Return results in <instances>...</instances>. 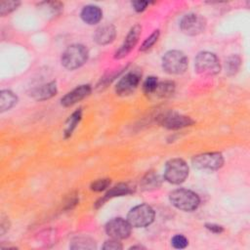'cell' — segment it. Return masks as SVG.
I'll list each match as a JSON object with an SVG mask.
<instances>
[{"instance_id":"1","label":"cell","mask_w":250,"mask_h":250,"mask_svg":"<svg viewBox=\"0 0 250 250\" xmlns=\"http://www.w3.org/2000/svg\"><path fill=\"white\" fill-rule=\"evenodd\" d=\"M88 49L82 44H73L68 46L62 55V64L69 70L82 66L88 60Z\"/></svg>"},{"instance_id":"2","label":"cell","mask_w":250,"mask_h":250,"mask_svg":"<svg viewBox=\"0 0 250 250\" xmlns=\"http://www.w3.org/2000/svg\"><path fill=\"white\" fill-rule=\"evenodd\" d=\"M169 200L173 206L185 212L194 211L200 203L199 196L195 192L185 188L173 190L169 194Z\"/></svg>"},{"instance_id":"3","label":"cell","mask_w":250,"mask_h":250,"mask_svg":"<svg viewBox=\"0 0 250 250\" xmlns=\"http://www.w3.org/2000/svg\"><path fill=\"white\" fill-rule=\"evenodd\" d=\"M188 66L187 56L179 50L168 51L162 58V68L168 74H182Z\"/></svg>"},{"instance_id":"4","label":"cell","mask_w":250,"mask_h":250,"mask_svg":"<svg viewBox=\"0 0 250 250\" xmlns=\"http://www.w3.org/2000/svg\"><path fill=\"white\" fill-rule=\"evenodd\" d=\"M195 71L204 76L216 75L221 70V63L218 57L211 52H200L194 60Z\"/></svg>"},{"instance_id":"5","label":"cell","mask_w":250,"mask_h":250,"mask_svg":"<svg viewBox=\"0 0 250 250\" xmlns=\"http://www.w3.org/2000/svg\"><path fill=\"white\" fill-rule=\"evenodd\" d=\"M188 176V166L181 158H173L166 162L164 168V179L174 185L182 184Z\"/></svg>"},{"instance_id":"6","label":"cell","mask_w":250,"mask_h":250,"mask_svg":"<svg viewBox=\"0 0 250 250\" xmlns=\"http://www.w3.org/2000/svg\"><path fill=\"white\" fill-rule=\"evenodd\" d=\"M154 220V211L148 204H140L133 207L128 215L127 221L133 228H145Z\"/></svg>"},{"instance_id":"7","label":"cell","mask_w":250,"mask_h":250,"mask_svg":"<svg viewBox=\"0 0 250 250\" xmlns=\"http://www.w3.org/2000/svg\"><path fill=\"white\" fill-rule=\"evenodd\" d=\"M191 163L197 169L215 171L224 165V157L220 152H205L193 156Z\"/></svg>"},{"instance_id":"8","label":"cell","mask_w":250,"mask_h":250,"mask_svg":"<svg viewBox=\"0 0 250 250\" xmlns=\"http://www.w3.org/2000/svg\"><path fill=\"white\" fill-rule=\"evenodd\" d=\"M181 30L189 36L202 33L206 28V20L198 14L190 13L185 15L180 21Z\"/></svg>"},{"instance_id":"9","label":"cell","mask_w":250,"mask_h":250,"mask_svg":"<svg viewBox=\"0 0 250 250\" xmlns=\"http://www.w3.org/2000/svg\"><path fill=\"white\" fill-rule=\"evenodd\" d=\"M158 122L161 126L169 130H178L185 127L191 126L194 123V120L189 116L180 114L178 112L169 111L159 116Z\"/></svg>"},{"instance_id":"10","label":"cell","mask_w":250,"mask_h":250,"mask_svg":"<svg viewBox=\"0 0 250 250\" xmlns=\"http://www.w3.org/2000/svg\"><path fill=\"white\" fill-rule=\"evenodd\" d=\"M141 77L142 73L138 70H133L126 73L117 82L115 86V93L121 97L133 94L140 84Z\"/></svg>"},{"instance_id":"11","label":"cell","mask_w":250,"mask_h":250,"mask_svg":"<svg viewBox=\"0 0 250 250\" xmlns=\"http://www.w3.org/2000/svg\"><path fill=\"white\" fill-rule=\"evenodd\" d=\"M104 229L108 236L120 240L129 237L131 234L132 226L127 220L122 218H114L106 223Z\"/></svg>"},{"instance_id":"12","label":"cell","mask_w":250,"mask_h":250,"mask_svg":"<svg viewBox=\"0 0 250 250\" xmlns=\"http://www.w3.org/2000/svg\"><path fill=\"white\" fill-rule=\"evenodd\" d=\"M141 32H142V27L140 24H135L134 26H132L131 29L129 30L124 42L122 43L120 48L115 52L114 58L119 60V59L126 57L138 43Z\"/></svg>"},{"instance_id":"13","label":"cell","mask_w":250,"mask_h":250,"mask_svg":"<svg viewBox=\"0 0 250 250\" xmlns=\"http://www.w3.org/2000/svg\"><path fill=\"white\" fill-rule=\"evenodd\" d=\"M91 91H92L91 85H89V84L80 85V86L76 87L75 89H73L72 91L65 94L61 99V104L65 107L71 106V105L75 104L76 103H78L79 101L86 98L91 93Z\"/></svg>"},{"instance_id":"14","label":"cell","mask_w":250,"mask_h":250,"mask_svg":"<svg viewBox=\"0 0 250 250\" xmlns=\"http://www.w3.org/2000/svg\"><path fill=\"white\" fill-rule=\"evenodd\" d=\"M58 92L56 81H51L46 84H42L40 86H36L32 88L29 92L30 97H32L36 101H45L54 97Z\"/></svg>"},{"instance_id":"15","label":"cell","mask_w":250,"mask_h":250,"mask_svg":"<svg viewBox=\"0 0 250 250\" xmlns=\"http://www.w3.org/2000/svg\"><path fill=\"white\" fill-rule=\"evenodd\" d=\"M134 190L133 188L128 185V184H124V183H120L116 186H114L113 188H111L103 197H101L95 204L96 208H99L101 206H103L108 199L114 198V197H118V196H123V195H127L132 193Z\"/></svg>"},{"instance_id":"16","label":"cell","mask_w":250,"mask_h":250,"mask_svg":"<svg viewBox=\"0 0 250 250\" xmlns=\"http://www.w3.org/2000/svg\"><path fill=\"white\" fill-rule=\"evenodd\" d=\"M116 36V29L112 24H106L100 26L95 34H94V40L99 45H107L111 43Z\"/></svg>"},{"instance_id":"17","label":"cell","mask_w":250,"mask_h":250,"mask_svg":"<svg viewBox=\"0 0 250 250\" xmlns=\"http://www.w3.org/2000/svg\"><path fill=\"white\" fill-rule=\"evenodd\" d=\"M80 17L82 21L88 24L98 23L103 18V11L99 6L96 5H87L83 7Z\"/></svg>"},{"instance_id":"18","label":"cell","mask_w":250,"mask_h":250,"mask_svg":"<svg viewBox=\"0 0 250 250\" xmlns=\"http://www.w3.org/2000/svg\"><path fill=\"white\" fill-rule=\"evenodd\" d=\"M175 90H176V84L174 81H170V80L161 81V82H158L152 95L162 99L169 98L175 93Z\"/></svg>"},{"instance_id":"19","label":"cell","mask_w":250,"mask_h":250,"mask_svg":"<svg viewBox=\"0 0 250 250\" xmlns=\"http://www.w3.org/2000/svg\"><path fill=\"white\" fill-rule=\"evenodd\" d=\"M81 118H82V108L81 107H79L74 112H72L71 115H69L68 119L65 122V127L63 129V135H64L65 139L69 138L72 135L73 131L77 127Z\"/></svg>"},{"instance_id":"20","label":"cell","mask_w":250,"mask_h":250,"mask_svg":"<svg viewBox=\"0 0 250 250\" xmlns=\"http://www.w3.org/2000/svg\"><path fill=\"white\" fill-rule=\"evenodd\" d=\"M18 103V97L10 90H2L0 94V111L11 109Z\"/></svg>"},{"instance_id":"21","label":"cell","mask_w":250,"mask_h":250,"mask_svg":"<svg viewBox=\"0 0 250 250\" xmlns=\"http://www.w3.org/2000/svg\"><path fill=\"white\" fill-rule=\"evenodd\" d=\"M162 184L160 176L154 172L147 173L141 182V187L144 190H152L158 188Z\"/></svg>"},{"instance_id":"22","label":"cell","mask_w":250,"mask_h":250,"mask_svg":"<svg viewBox=\"0 0 250 250\" xmlns=\"http://www.w3.org/2000/svg\"><path fill=\"white\" fill-rule=\"evenodd\" d=\"M70 249H95L96 243L90 237L87 236H79L72 239L69 245Z\"/></svg>"},{"instance_id":"23","label":"cell","mask_w":250,"mask_h":250,"mask_svg":"<svg viewBox=\"0 0 250 250\" xmlns=\"http://www.w3.org/2000/svg\"><path fill=\"white\" fill-rule=\"evenodd\" d=\"M241 59L238 55H231L226 60V74L229 76L234 75L240 68Z\"/></svg>"},{"instance_id":"24","label":"cell","mask_w":250,"mask_h":250,"mask_svg":"<svg viewBox=\"0 0 250 250\" xmlns=\"http://www.w3.org/2000/svg\"><path fill=\"white\" fill-rule=\"evenodd\" d=\"M20 5V1H2L0 3V15L4 17L17 10Z\"/></svg>"},{"instance_id":"25","label":"cell","mask_w":250,"mask_h":250,"mask_svg":"<svg viewBox=\"0 0 250 250\" xmlns=\"http://www.w3.org/2000/svg\"><path fill=\"white\" fill-rule=\"evenodd\" d=\"M157 84H158L157 77H155V76L147 77L145 80L144 84H143V91H144V93L146 94V95H152V93L154 92Z\"/></svg>"},{"instance_id":"26","label":"cell","mask_w":250,"mask_h":250,"mask_svg":"<svg viewBox=\"0 0 250 250\" xmlns=\"http://www.w3.org/2000/svg\"><path fill=\"white\" fill-rule=\"evenodd\" d=\"M158 37H159V30H154L145 41L144 43L142 44L141 48H140V51L142 52H146L147 51L148 49H150L158 40Z\"/></svg>"},{"instance_id":"27","label":"cell","mask_w":250,"mask_h":250,"mask_svg":"<svg viewBox=\"0 0 250 250\" xmlns=\"http://www.w3.org/2000/svg\"><path fill=\"white\" fill-rule=\"evenodd\" d=\"M111 181L110 179L108 178H104V179H99L95 182H93L90 186L91 189L93 191H96V192H100V191H103L104 190L105 188H107V187L110 185Z\"/></svg>"},{"instance_id":"28","label":"cell","mask_w":250,"mask_h":250,"mask_svg":"<svg viewBox=\"0 0 250 250\" xmlns=\"http://www.w3.org/2000/svg\"><path fill=\"white\" fill-rule=\"evenodd\" d=\"M40 6L42 8H48V10L51 11L53 15L60 14L63 7V5L61 2H43L40 4Z\"/></svg>"},{"instance_id":"29","label":"cell","mask_w":250,"mask_h":250,"mask_svg":"<svg viewBox=\"0 0 250 250\" xmlns=\"http://www.w3.org/2000/svg\"><path fill=\"white\" fill-rule=\"evenodd\" d=\"M171 243H172L173 247H175L177 249H183L188 246V241L184 235L177 234V235L173 236V238L171 239Z\"/></svg>"},{"instance_id":"30","label":"cell","mask_w":250,"mask_h":250,"mask_svg":"<svg viewBox=\"0 0 250 250\" xmlns=\"http://www.w3.org/2000/svg\"><path fill=\"white\" fill-rule=\"evenodd\" d=\"M122 248H123V246L119 242V240L114 239V238L106 240L104 242V244L103 245V249H104V250H120Z\"/></svg>"},{"instance_id":"31","label":"cell","mask_w":250,"mask_h":250,"mask_svg":"<svg viewBox=\"0 0 250 250\" xmlns=\"http://www.w3.org/2000/svg\"><path fill=\"white\" fill-rule=\"evenodd\" d=\"M132 6L134 8V10L138 13H141L143 11H145L148 5V1H142V0H139V1H133L132 3Z\"/></svg>"},{"instance_id":"32","label":"cell","mask_w":250,"mask_h":250,"mask_svg":"<svg viewBox=\"0 0 250 250\" xmlns=\"http://www.w3.org/2000/svg\"><path fill=\"white\" fill-rule=\"evenodd\" d=\"M205 228L214 233H221L224 231V228L217 224H205Z\"/></svg>"},{"instance_id":"33","label":"cell","mask_w":250,"mask_h":250,"mask_svg":"<svg viewBox=\"0 0 250 250\" xmlns=\"http://www.w3.org/2000/svg\"><path fill=\"white\" fill-rule=\"evenodd\" d=\"M77 202H78V198L76 194H71L67 202L65 203V209H72L77 204Z\"/></svg>"},{"instance_id":"34","label":"cell","mask_w":250,"mask_h":250,"mask_svg":"<svg viewBox=\"0 0 250 250\" xmlns=\"http://www.w3.org/2000/svg\"><path fill=\"white\" fill-rule=\"evenodd\" d=\"M6 219H7V218H4V217H2V219H1V227H0V229H1V234H4L5 231L9 229V226H10L9 221L6 220Z\"/></svg>"},{"instance_id":"35","label":"cell","mask_w":250,"mask_h":250,"mask_svg":"<svg viewBox=\"0 0 250 250\" xmlns=\"http://www.w3.org/2000/svg\"><path fill=\"white\" fill-rule=\"evenodd\" d=\"M136 248H138V249H141V248H145V247H143V246H140V245H137V246H132V247H130V249H136Z\"/></svg>"}]
</instances>
